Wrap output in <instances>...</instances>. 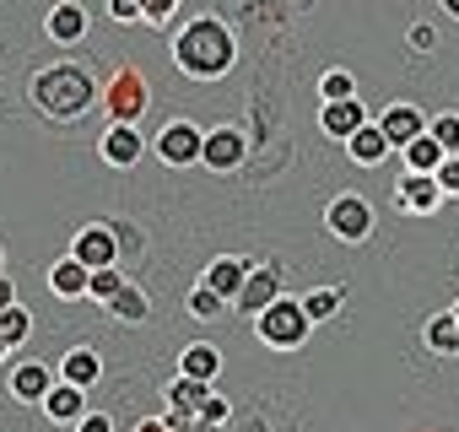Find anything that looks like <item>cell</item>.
<instances>
[{
	"instance_id": "6",
	"label": "cell",
	"mask_w": 459,
	"mask_h": 432,
	"mask_svg": "<svg viewBox=\"0 0 459 432\" xmlns=\"http://www.w3.org/2000/svg\"><path fill=\"white\" fill-rule=\"evenodd\" d=\"M325 228L341 238V244H368L373 238V205L362 194H335L325 205Z\"/></svg>"
},
{
	"instance_id": "28",
	"label": "cell",
	"mask_w": 459,
	"mask_h": 432,
	"mask_svg": "<svg viewBox=\"0 0 459 432\" xmlns=\"http://www.w3.org/2000/svg\"><path fill=\"white\" fill-rule=\"evenodd\" d=\"M28 335H33V314H28V308H17V303H12V308H6V314H0V341H6V346H12V351H17V346H22V341H28Z\"/></svg>"
},
{
	"instance_id": "41",
	"label": "cell",
	"mask_w": 459,
	"mask_h": 432,
	"mask_svg": "<svg viewBox=\"0 0 459 432\" xmlns=\"http://www.w3.org/2000/svg\"><path fill=\"white\" fill-rule=\"evenodd\" d=\"M135 432H173V427H168V421H157V416H146V421H141Z\"/></svg>"
},
{
	"instance_id": "21",
	"label": "cell",
	"mask_w": 459,
	"mask_h": 432,
	"mask_svg": "<svg viewBox=\"0 0 459 432\" xmlns=\"http://www.w3.org/2000/svg\"><path fill=\"white\" fill-rule=\"evenodd\" d=\"M211 394H216V389H211L205 378H189V373H178V378L168 384V405H173V410H184V416H200Z\"/></svg>"
},
{
	"instance_id": "34",
	"label": "cell",
	"mask_w": 459,
	"mask_h": 432,
	"mask_svg": "<svg viewBox=\"0 0 459 432\" xmlns=\"http://www.w3.org/2000/svg\"><path fill=\"white\" fill-rule=\"evenodd\" d=\"M437 184H443V194H459V151H448V157H443Z\"/></svg>"
},
{
	"instance_id": "2",
	"label": "cell",
	"mask_w": 459,
	"mask_h": 432,
	"mask_svg": "<svg viewBox=\"0 0 459 432\" xmlns=\"http://www.w3.org/2000/svg\"><path fill=\"white\" fill-rule=\"evenodd\" d=\"M28 98H33V108H39L44 119L71 125V119H82V114L98 103V82H92L87 65H76V60H55V65L33 71Z\"/></svg>"
},
{
	"instance_id": "20",
	"label": "cell",
	"mask_w": 459,
	"mask_h": 432,
	"mask_svg": "<svg viewBox=\"0 0 459 432\" xmlns=\"http://www.w3.org/2000/svg\"><path fill=\"white\" fill-rule=\"evenodd\" d=\"M60 378H65V384H76V389H92V384L103 378V357H98L92 346H71V351H65V362H60Z\"/></svg>"
},
{
	"instance_id": "37",
	"label": "cell",
	"mask_w": 459,
	"mask_h": 432,
	"mask_svg": "<svg viewBox=\"0 0 459 432\" xmlns=\"http://www.w3.org/2000/svg\"><path fill=\"white\" fill-rule=\"evenodd\" d=\"M76 432H114V421H108V416H98V410H87Z\"/></svg>"
},
{
	"instance_id": "29",
	"label": "cell",
	"mask_w": 459,
	"mask_h": 432,
	"mask_svg": "<svg viewBox=\"0 0 459 432\" xmlns=\"http://www.w3.org/2000/svg\"><path fill=\"white\" fill-rule=\"evenodd\" d=\"M319 92H325V103H341V98H357V76H351V71H325V82H319Z\"/></svg>"
},
{
	"instance_id": "12",
	"label": "cell",
	"mask_w": 459,
	"mask_h": 432,
	"mask_svg": "<svg viewBox=\"0 0 459 432\" xmlns=\"http://www.w3.org/2000/svg\"><path fill=\"white\" fill-rule=\"evenodd\" d=\"M87 28H92V17H87L82 0H55L49 17H44V33H49L55 44H82V39H87Z\"/></svg>"
},
{
	"instance_id": "4",
	"label": "cell",
	"mask_w": 459,
	"mask_h": 432,
	"mask_svg": "<svg viewBox=\"0 0 459 432\" xmlns=\"http://www.w3.org/2000/svg\"><path fill=\"white\" fill-rule=\"evenodd\" d=\"M103 103H108V119L114 125H141V114L152 103V87H146V76L135 65H119L114 82L103 87Z\"/></svg>"
},
{
	"instance_id": "33",
	"label": "cell",
	"mask_w": 459,
	"mask_h": 432,
	"mask_svg": "<svg viewBox=\"0 0 459 432\" xmlns=\"http://www.w3.org/2000/svg\"><path fill=\"white\" fill-rule=\"evenodd\" d=\"M108 228H114V238H119V260H135L146 238H141V233H135V228L125 222V216H119V222H108Z\"/></svg>"
},
{
	"instance_id": "16",
	"label": "cell",
	"mask_w": 459,
	"mask_h": 432,
	"mask_svg": "<svg viewBox=\"0 0 459 432\" xmlns=\"http://www.w3.org/2000/svg\"><path fill=\"white\" fill-rule=\"evenodd\" d=\"M44 416L55 421V427H82V416H87V389H76V384H55L49 394H44Z\"/></svg>"
},
{
	"instance_id": "18",
	"label": "cell",
	"mask_w": 459,
	"mask_h": 432,
	"mask_svg": "<svg viewBox=\"0 0 459 432\" xmlns=\"http://www.w3.org/2000/svg\"><path fill=\"white\" fill-rule=\"evenodd\" d=\"M389 151H394V146H389V135L378 130V119H368V125H362V130L346 141V157H351L357 168H378Z\"/></svg>"
},
{
	"instance_id": "19",
	"label": "cell",
	"mask_w": 459,
	"mask_h": 432,
	"mask_svg": "<svg viewBox=\"0 0 459 432\" xmlns=\"http://www.w3.org/2000/svg\"><path fill=\"white\" fill-rule=\"evenodd\" d=\"M87 287H92V271L76 255H65V260L49 265V292L55 298H87Z\"/></svg>"
},
{
	"instance_id": "10",
	"label": "cell",
	"mask_w": 459,
	"mask_h": 432,
	"mask_svg": "<svg viewBox=\"0 0 459 432\" xmlns=\"http://www.w3.org/2000/svg\"><path fill=\"white\" fill-rule=\"evenodd\" d=\"M276 298H281V271H276V265H255L233 308H238L244 319H260V314H265V308H271Z\"/></svg>"
},
{
	"instance_id": "7",
	"label": "cell",
	"mask_w": 459,
	"mask_h": 432,
	"mask_svg": "<svg viewBox=\"0 0 459 432\" xmlns=\"http://www.w3.org/2000/svg\"><path fill=\"white\" fill-rule=\"evenodd\" d=\"M211 173H238L244 162H249V135L238 130V125H216V130H205V157H200Z\"/></svg>"
},
{
	"instance_id": "36",
	"label": "cell",
	"mask_w": 459,
	"mask_h": 432,
	"mask_svg": "<svg viewBox=\"0 0 459 432\" xmlns=\"http://www.w3.org/2000/svg\"><path fill=\"white\" fill-rule=\"evenodd\" d=\"M200 416H205V421H216V427H227V400H221V394H211Z\"/></svg>"
},
{
	"instance_id": "23",
	"label": "cell",
	"mask_w": 459,
	"mask_h": 432,
	"mask_svg": "<svg viewBox=\"0 0 459 432\" xmlns=\"http://www.w3.org/2000/svg\"><path fill=\"white\" fill-rule=\"evenodd\" d=\"M421 346H427V351H437V357H459V319H454V308L427 319V330H421Z\"/></svg>"
},
{
	"instance_id": "14",
	"label": "cell",
	"mask_w": 459,
	"mask_h": 432,
	"mask_svg": "<svg viewBox=\"0 0 459 432\" xmlns=\"http://www.w3.org/2000/svg\"><path fill=\"white\" fill-rule=\"evenodd\" d=\"M60 378H55V367H44V362H17L12 367V400H22V405H44V394L55 389Z\"/></svg>"
},
{
	"instance_id": "3",
	"label": "cell",
	"mask_w": 459,
	"mask_h": 432,
	"mask_svg": "<svg viewBox=\"0 0 459 432\" xmlns=\"http://www.w3.org/2000/svg\"><path fill=\"white\" fill-rule=\"evenodd\" d=\"M308 330H314V319H308V308H303V298H276L260 319H255V335L271 346V351H298L303 341H308Z\"/></svg>"
},
{
	"instance_id": "31",
	"label": "cell",
	"mask_w": 459,
	"mask_h": 432,
	"mask_svg": "<svg viewBox=\"0 0 459 432\" xmlns=\"http://www.w3.org/2000/svg\"><path fill=\"white\" fill-rule=\"evenodd\" d=\"M125 287V276H119V265H103V271H92V287H87V298H98V303H108L114 292Z\"/></svg>"
},
{
	"instance_id": "26",
	"label": "cell",
	"mask_w": 459,
	"mask_h": 432,
	"mask_svg": "<svg viewBox=\"0 0 459 432\" xmlns=\"http://www.w3.org/2000/svg\"><path fill=\"white\" fill-rule=\"evenodd\" d=\"M303 308H308L314 324H325V319H335V314L346 308V287H314V292L303 298Z\"/></svg>"
},
{
	"instance_id": "45",
	"label": "cell",
	"mask_w": 459,
	"mask_h": 432,
	"mask_svg": "<svg viewBox=\"0 0 459 432\" xmlns=\"http://www.w3.org/2000/svg\"><path fill=\"white\" fill-rule=\"evenodd\" d=\"M454 319H459V303H454Z\"/></svg>"
},
{
	"instance_id": "42",
	"label": "cell",
	"mask_w": 459,
	"mask_h": 432,
	"mask_svg": "<svg viewBox=\"0 0 459 432\" xmlns=\"http://www.w3.org/2000/svg\"><path fill=\"white\" fill-rule=\"evenodd\" d=\"M437 6H443V12H448V17H459V0H437Z\"/></svg>"
},
{
	"instance_id": "1",
	"label": "cell",
	"mask_w": 459,
	"mask_h": 432,
	"mask_svg": "<svg viewBox=\"0 0 459 432\" xmlns=\"http://www.w3.org/2000/svg\"><path fill=\"white\" fill-rule=\"evenodd\" d=\"M238 60V39L221 17H195L178 28L173 39V65L189 76V82H221Z\"/></svg>"
},
{
	"instance_id": "13",
	"label": "cell",
	"mask_w": 459,
	"mask_h": 432,
	"mask_svg": "<svg viewBox=\"0 0 459 432\" xmlns=\"http://www.w3.org/2000/svg\"><path fill=\"white\" fill-rule=\"evenodd\" d=\"M249 271H255V265H249L244 255H216V260L205 265V276H200V281H205L211 292H221L227 303H238V292H244V281H249Z\"/></svg>"
},
{
	"instance_id": "27",
	"label": "cell",
	"mask_w": 459,
	"mask_h": 432,
	"mask_svg": "<svg viewBox=\"0 0 459 432\" xmlns=\"http://www.w3.org/2000/svg\"><path fill=\"white\" fill-rule=\"evenodd\" d=\"M184 308H189L195 319H221V314H227V308H233V303H227L221 292H211L205 281H195V292H189V303H184Z\"/></svg>"
},
{
	"instance_id": "5",
	"label": "cell",
	"mask_w": 459,
	"mask_h": 432,
	"mask_svg": "<svg viewBox=\"0 0 459 432\" xmlns=\"http://www.w3.org/2000/svg\"><path fill=\"white\" fill-rule=\"evenodd\" d=\"M152 151H157V162H168V168H195V162L205 157V130L189 125V119H173V125L157 130Z\"/></svg>"
},
{
	"instance_id": "39",
	"label": "cell",
	"mask_w": 459,
	"mask_h": 432,
	"mask_svg": "<svg viewBox=\"0 0 459 432\" xmlns=\"http://www.w3.org/2000/svg\"><path fill=\"white\" fill-rule=\"evenodd\" d=\"M17 303V287H12V276H0V314H6Z\"/></svg>"
},
{
	"instance_id": "9",
	"label": "cell",
	"mask_w": 459,
	"mask_h": 432,
	"mask_svg": "<svg viewBox=\"0 0 459 432\" xmlns=\"http://www.w3.org/2000/svg\"><path fill=\"white\" fill-rule=\"evenodd\" d=\"M437 200H443L437 173H400V178H394V205H400V211H411V216H432Z\"/></svg>"
},
{
	"instance_id": "35",
	"label": "cell",
	"mask_w": 459,
	"mask_h": 432,
	"mask_svg": "<svg viewBox=\"0 0 459 432\" xmlns=\"http://www.w3.org/2000/svg\"><path fill=\"white\" fill-rule=\"evenodd\" d=\"M108 17L114 22H141V0H108Z\"/></svg>"
},
{
	"instance_id": "15",
	"label": "cell",
	"mask_w": 459,
	"mask_h": 432,
	"mask_svg": "<svg viewBox=\"0 0 459 432\" xmlns=\"http://www.w3.org/2000/svg\"><path fill=\"white\" fill-rule=\"evenodd\" d=\"M378 130L389 135V146H394V151H405V146L427 130V119H421V108H411V103H389V108L378 114Z\"/></svg>"
},
{
	"instance_id": "43",
	"label": "cell",
	"mask_w": 459,
	"mask_h": 432,
	"mask_svg": "<svg viewBox=\"0 0 459 432\" xmlns=\"http://www.w3.org/2000/svg\"><path fill=\"white\" fill-rule=\"evenodd\" d=\"M6 357H12V346H6V341H0V362H6Z\"/></svg>"
},
{
	"instance_id": "24",
	"label": "cell",
	"mask_w": 459,
	"mask_h": 432,
	"mask_svg": "<svg viewBox=\"0 0 459 432\" xmlns=\"http://www.w3.org/2000/svg\"><path fill=\"white\" fill-rule=\"evenodd\" d=\"M103 308H108L119 324H146V319H152V303H146V292H141V287H130V281H125V287H119V292H114Z\"/></svg>"
},
{
	"instance_id": "40",
	"label": "cell",
	"mask_w": 459,
	"mask_h": 432,
	"mask_svg": "<svg viewBox=\"0 0 459 432\" xmlns=\"http://www.w3.org/2000/svg\"><path fill=\"white\" fill-rule=\"evenodd\" d=\"M184 432H227V427H216V421H205V416H189V427Z\"/></svg>"
},
{
	"instance_id": "17",
	"label": "cell",
	"mask_w": 459,
	"mask_h": 432,
	"mask_svg": "<svg viewBox=\"0 0 459 432\" xmlns=\"http://www.w3.org/2000/svg\"><path fill=\"white\" fill-rule=\"evenodd\" d=\"M368 125V108L357 103V98H341V103H325V114H319V130L330 135V141H351L357 130Z\"/></svg>"
},
{
	"instance_id": "22",
	"label": "cell",
	"mask_w": 459,
	"mask_h": 432,
	"mask_svg": "<svg viewBox=\"0 0 459 432\" xmlns=\"http://www.w3.org/2000/svg\"><path fill=\"white\" fill-rule=\"evenodd\" d=\"M400 157H405V173H437L448 151H443V141H437L432 130H421V135H416V141H411Z\"/></svg>"
},
{
	"instance_id": "11",
	"label": "cell",
	"mask_w": 459,
	"mask_h": 432,
	"mask_svg": "<svg viewBox=\"0 0 459 432\" xmlns=\"http://www.w3.org/2000/svg\"><path fill=\"white\" fill-rule=\"evenodd\" d=\"M98 151H103V162H114V168H135V162L146 157V135H141V125H108L103 141H98Z\"/></svg>"
},
{
	"instance_id": "25",
	"label": "cell",
	"mask_w": 459,
	"mask_h": 432,
	"mask_svg": "<svg viewBox=\"0 0 459 432\" xmlns=\"http://www.w3.org/2000/svg\"><path fill=\"white\" fill-rule=\"evenodd\" d=\"M178 373L216 384V373H221V351H216V346H184V351H178Z\"/></svg>"
},
{
	"instance_id": "44",
	"label": "cell",
	"mask_w": 459,
	"mask_h": 432,
	"mask_svg": "<svg viewBox=\"0 0 459 432\" xmlns=\"http://www.w3.org/2000/svg\"><path fill=\"white\" fill-rule=\"evenodd\" d=\"M0 276H6V249H0Z\"/></svg>"
},
{
	"instance_id": "38",
	"label": "cell",
	"mask_w": 459,
	"mask_h": 432,
	"mask_svg": "<svg viewBox=\"0 0 459 432\" xmlns=\"http://www.w3.org/2000/svg\"><path fill=\"white\" fill-rule=\"evenodd\" d=\"M405 44H411L416 55H427V49H432V28H411V39H405Z\"/></svg>"
},
{
	"instance_id": "30",
	"label": "cell",
	"mask_w": 459,
	"mask_h": 432,
	"mask_svg": "<svg viewBox=\"0 0 459 432\" xmlns=\"http://www.w3.org/2000/svg\"><path fill=\"white\" fill-rule=\"evenodd\" d=\"M178 6H184V0H141V22L146 28H168L178 17Z\"/></svg>"
},
{
	"instance_id": "32",
	"label": "cell",
	"mask_w": 459,
	"mask_h": 432,
	"mask_svg": "<svg viewBox=\"0 0 459 432\" xmlns=\"http://www.w3.org/2000/svg\"><path fill=\"white\" fill-rule=\"evenodd\" d=\"M427 130L443 141V151H459V114H432V119H427Z\"/></svg>"
},
{
	"instance_id": "8",
	"label": "cell",
	"mask_w": 459,
	"mask_h": 432,
	"mask_svg": "<svg viewBox=\"0 0 459 432\" xmlns=\"http://www.w3.org/2000/svg\"><path fill=\"white\" fill-rule=\"evenodd\" d=\"M71 255H76L87 271H103V265H119V238H114L108 222H87V228H76Z\"/></svg>"
}]
</instances>
